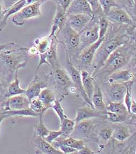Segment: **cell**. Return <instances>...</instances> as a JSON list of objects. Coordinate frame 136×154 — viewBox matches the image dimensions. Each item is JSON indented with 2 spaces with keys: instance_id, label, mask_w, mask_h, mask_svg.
Listing matches in <instances>:
<instances>
[{
  "instance_id": "cell-1",
  "label": "cell",
  "mask_w": 136,
  "mask_h": 154,
  "mask_svg": "<svg viewBox=\"0 0 136 154\" xmlns=\"http://www.w3.org/2000/svg\"><path fill=\"white\" fill-rule=\"evenodd\" d=\"M133 40H136V25H119L110 23L103 40L95 55L91 69L92 75L102 67L116 48Z\"/></svg>"
},
{
  "instance_id": "cell-2",
  "label": "cell",
  "mask_w": 136,
  "mask_h": 154,
  "mask_svg": "<svg viewBox=\"0 0 136 154\" xmlns=\"http://www.w3.org/2000/svg\"><path fill=\"white\" fill-rule=\"evenodd\" d=\"M135 56L136 40H133L116 48L92 76L105 79L114 72L130 65L135 60Z\"/></svg>"
},
{
  "instance_id": "cell-3",
  "label": "cell",
  "mask_w": 136,
  "mask_h": 154,
  "mask_svg": "<svg viewBox=\"0 0 136 154\" xmlns=\"http://www.w3.org/2000/svg\"><path fill=\"white\" fill-rule=\"evenodd\" d=\"M28 48L20 47L11 42L8 47L0 51V64L11 75L25 67L29 59Z\"/></svg>"
},
{
  "instance_id": "cell-4",
  "label": "cell",
  "mask_w": 136,
  "mask_h": 154,
  "mask_svg": "<svg viewBox=\"0 0 136 154\" xmlns=\"http://www.w3.org/2000/svg\"><path fill=\"white\" fill-rule=\"evenodd\" d=\"M54 78L55 93L57 99L61 101L67 96L69 92L77 93L71 79L67 70L61 65L51 69L50 73Z\"/></svg>"
},
{
  "instance_id": "cell-5",
  "label": "cell",
  "mask_w": 136,
  "mask_h": 154,
  "mask_svg": "<svg viewBox=\"0 0 136 154\" xmlns=\"http://www.w3.org/2000/svg\"><path fill=\"white\" fill-rule=\"evenodd\" d=\"M56 36L58 42L61 43L64 46L66 60L70 61L79 54V33L73 30L67 23Z\"/></svg>"
},
{
  "instance_id": "cell-6",
  "label": "cell",
  "mask_w": 136,
  "mask_h": 154,
  "mask_svg": "<svg viewBox=\"0 0 136 154\" xmlns=\"http://www.w3.org/2000/svg\"><path fill=\"white\" fill-rule=\"evenodd\" d=\"M103 40V38L99 39L94 44L85 48L78 55L73 57L70 62L79 71L86 70L91 73L95 55Z\"/></svg>"
},
{
  "instance_id": "cell-7",
  "label": "cell",
  "mask_w": 136,
  "mask_h": 154,
  "mask_svg": "<svg viewBox=\"0 0 136 154\" xmlns=\"http://www.w3.org/2000/svg\"><path fill=\"white\" fill-rule=\"evenodd\" d=\"M99 18L93 17L79 32V53L83 49L94 44L99 39Z\"/></svg>"
},
{
  "instance_id": "cell-8",
  "label": "cell",
  "mask_w": 136,
  "mask_h": 154,
  "mask_svg": "<svg viewBox=\"0 0 136 154\" xmlns=\"http://www.w3.org/2000/svg\"><path fill=\"white\" fill-rule=\"evenodd\" d=\"M99 86L107 103L109 102H124L126 91L125 83H108L105 80L102 81V84Z\"/></svg>"
},
{
  "instance_id": "cell-9",
  "label": "cell",
  "mask_w": 136,
  "mask_h": 154,
  "mask_svg": "<svg viewBox=\"0 0 136 154\" xmlns=\"http://www.w3.org/2000/svg\"><path fill=\"white\" fill-rule=\"evenodd\" d=\"M96 127V124L92 119L79 121L76 123L74 131L69 136L84 141H98Z\"/></svg>"
},
{
  "instance_id": "cell-10",
  "label": "cell",
  "mask_w": 136,
  "mask_h": 154,
  "mask_svg": "<svg viewBox=\"0 0 136 154\" xmlns=\"http://www.w3.org/2000/svg\"><path fill=\"white\" fill-rule=\"evenodd\" d=\"M41 3L39 1L28 5L12 15V22L16 26H21L29 20L42 15Z\"/></svg>"
},
{
  "instance_id": "cell-11",
  "label": "cell",
  "mask_w": 136,
  "mask_h": 154,
  "mask_svg": "<svg viewBox=\"0 0 136 154\" xmlns=\"http://www.w3.org/2000/svg\"><path fill=\"white\" fill-rule=\"evenodd\" d=\"M105 16L107 20L111 23L119 25H136V21L123 8L119 6L111 8Z\"/></svg>"
},
{
  "instance_id": "cell-12",
  "label": "cell",
  "mask_w": 136,
  "mask_h": 154,
  "mask_svg": "<svg viewBox=\"0 0 136 154\" xmlns=\"http://www.w3.org/2000/svg\"><path fill=\"white\" fill-rule=\"evenodd\" d=\"M64 67L67 70L69 76L71 79L74 87L76 90L77 94H78V95H79L80 97H81L87 104L90 105L92 108H94L92 104L91 100L89 99L86 93L84 91L82 83L80 71L74 66L69 60H66V64Z\"/></svg>"
},
{
  "instance_id": "cell-13",
  "label": "cell",
  "mask_w": 136,
  "mask_h": 154,
  "mask_svg": "<svg viewBox=\"0 0 136 154\" xmlns=\"http://www.w3.org/2000/svg\"><path fill=\"white\" fill-rule=\"evenodd\" d=\"M93 17L85 14H75L67 15L66 23L77 32L79 33L91 21Z\"/></svg>"
},
{
  "instance_id": "cell-14",
  "label": "cell",
  "mask_w": 136,
  "mask_h": 154,
  "mask_svg": "<svg viewBox=\"0 0 136 154\" xmlns=\"http://www.w3.org/2000/svg\"><path fill=\"white\" fill-rule=\"evenodd\" d=\"M30 101L25 94L8 97L4 104V111L18 110L29 108Z\"/></svg>"
},
{
  "instance_id": "cell-15",
  "label": "cell",
  "mask_w": 136,
  "mask_h": 154,
  "mask_svg": "<svg viewBox=\"0 0 136 154\" xmlns=\"http://www.w3.org/2000/svg\"><path fill=\"white\" fill-rule=\"evenodd\" d=\"M135 72L128 69H122L114 72L103 80L108 83H124L129 81H135Z\"/></svg>"
},
{
  "instance_id": "cell-16",
  "label": "cell",
  "mask_w": 136,
  "mask_h": 154,
  "mask_svg": "<svg viewBox=\"0 0 136 154\" xmlns=\"http://www.w3.org/2000/svg\"><path fill=\"white\" fill-rule=\"evenodd\" d=\"M48 78L46 77L44 80L41 79L37 75H35L34 79L28 88L26 89L25 94L29 100L37 97L43 88L49 86Z\"/></svg>"
},
{
  "instance_id": "cell-17",
  "label": "cell",
  "mask_w": 136,
  "mask_h": 154,
  "mask_svg": "<svg viewBox=\"0 0 136 154\" xmlns=\"http://www.w3.org/2000/svg\"><path fill=\"white\" fill-rule=\"evenodd\" d=\"M32 144L36 148L39 153L45 154H63V153L59 149L55 148L52 144L45 140L41 137L40 136L37 135L34 132L32 138Z\"/></svg>"
},
{
  "instance_id": "cell-18",
  "label": "cell",
  "mask_w": 136,
  "mask_h": 154,
  "mask_svg": "<svg viewBox=\"0 0 136 154\" xmlns=\"http://www.w3.org/2000/svg\"><path fill=\"white\" fill-rule=\"evenodd\" d=\"M67 15L66 11L63 9L60 6L56 5V12L53 17L52 26L50 36H53L59 32L66 23Z\"/></svg>"
},
{
  "instance_id": "cell-19",
  "label": "cell",
  "mask_w": 136,
  "mask_h": 154,
  "mask_svg": "<svg viewBox=\"0 0 136 154\" xmlns=\"http://www.w3.org/2000/svg\"><path fill=\"white\" fill-rule=\"evenodd\" d=\"M105 113L98 111L94 108H92L90 105L87 104V106H82L78 108L76 117L74 120L75 123H77L79 121L85 120L101 117L105 115Z\"/></svg>"
},
{
  "instance_id": "cell-20",
  "label": "cell",
  "mask_w": 136,
  "mask_h": 154,
  "mask_svg": "<svg viewBox=\"0 0 136 154\" xmlns=\"http://www.w3.org/2000/svg\"><path fill=\"white\" fill-rule=\"evenodd\" d=\"M67 15L85 14L93 17L91 7L87 0H72L67 11Z\"/></svg>"
},
{
  "instance_id": "cell-21",
  "label": "cell",
  "mask_w": 136,
  "mask_h": 154,
  "mask_svg": "<svg viewBox=\"0 0 136 154\" xmlns=\"http://www.w3.org/2000/svg\"><path fill=\"white\" fill-rule=\"evenodd\" d=\"M26 5V0H21L8 9L4 10L0 18V32H2L7 25L8 19Z\"/></svg>"
},
{
  "instance_id": "cell-22",
  "label": "cell",
  "mask_w": 136,
  "mask_h": 154,
  "mask_svg": "<svg viewBox=\"0 0 136 154\" xmlns=\"http://www.w3.org/2000/svg\"><path fill=\"white\" fill-rule=\"evenodd\" d=\"M92 104L95 109L105 112L106 104L104 101V97L102 93V90L99 86V85L95 79V88L91 99Z\"/></svg>"
},
{
  "instance_id": "cell-23",
  "label": "cell",
  "mask_w": 136,
  "mask_h": 154,
  "mask_svg": "<svg viewBox=\"0 0 136 154\" xmlns=\"http://www.w3.org/2000/svg\"><path fill=\"white\" fill-rule=\"evenodd\" d=\"M58 41L56 35L52 36V40L49 49L44 54L46 60L49 64L50 69H52L60 65L57 56V46Z\"/></svg>"
},
{
  "instance_id": "cell-24",
  "label": "cell",
  "mask_w": 136,
  "mask_h": 154,
  "mask_svg": "<svg viewBox=\"0 0 136 154\" xmlns=\"http://www.w3.org/2000/svg\"><path fill=\"white\" fill-rule=\"evenodd\" d=\"M132 135V130L126 124L120 123L114 128L112 137L114 140L119 143H123Z\"/></svg>"
},
{
  "instance_id": "cell-25",
  "label": "cell",
  "mask_w": 136,
  "mask_h": 154,
  "mask_svg": "<svg viewBox=\"0 0 136 154\" xmlns=\"http://www.w3.org/2000/svg\"><path fill=\"white\" fill-rule=\"evenodd\" d=\"M80 73L84 91L89 99L91 100L95 88V79L91 72L88 70H81Z\"/></svg>"
},
{
  "instance_id": "cell-26",
  "label": "cell",
  "mask_w": 136,
  "mask_h": 154,
  "mask_svg": "<svg viewBox=\"0 0 136 154\" xmlns=\"http://www.w3.org/2000/svg\"><path fill=\"white\" fill-rule=\"evenodd\" d=\"M37 97L42 103L46 111L51 108L57 99L55 91L48 87L43 88Z\"/></svg>"
},
{
  "instance_id": "cell-27",
  "label": "cell",
  "mask_w": 136,
  "mask_h": 154,
  "mask_svg": "<svg viewBox=\"0 0 136 154\" xmlns=\"http://www.w3.org/2000/svg\"><path fill=\"white\" fill-rule=\"evenodd\" d=\"M134 114H119L110 112L106 111L105 113V116L108 121L114 123V124H120V123H125L128 121H133Z\"/></svg>"
},
{
  "instance_id": "cell-28",
  "label": "cell",
  "mask_w": 136,
  "mask_h": 154,
  "mask_svg": "<svg viewBox=\"0 0 136 154\" xmlns=\"http://www.w3.org/2000/svg\"><path fill=\"white\" fill-rule=\"evenodd\" d=\"M18 72L15 73L14 80L8 85L6 91L5 92L4 96L5 97H10L13 96L25 94V89L21 88L20 86V80L18 77Z\"/></svg>"
},
{
  "instance_id": "cell-29",
  "label": "cell",
  "mask_w": 136,
  "mask_h": 154,
  "mask_svg": "<svg viewBox=\"0 0 136 154\" xmlns=\"http://www.w3.org/2000/svg\"><path fill=\"white\" fill-rule=\"evenodd\" d=\"M117 6L127 11L136 21V0H114Z\"/></svg>"
},
{
  "instance_id": "cell-30",
  "label": "cell",
  "mask_w": 136,
  "mask_h": 154,
  "mask_svg": "<svg viewBox=\"0 0 136 154\" xmlns=\"http://www.w3.org/2000/svg\"><path fill=\"white\" fill-rule=\"evenodd\" d=\"M52 40V36L49 35L41 38H36L34 41V45L36 46L39 54H44L49 49Z\"/></svg>"
},
{
  "instance_id": "cell-31",
  "label": "cell",
  "mask_w": 136,
  "mask_h": 154,
  "mask_svg": "<svg viewBox=\"0 0 136 154\" xmlns=\"http://www.w3.org/2000/svg\"><path fill=\"white\" fill-rule=\"evenodd\" d=\"M76 123L72 119H69L66 116L63 121L60 122V129L62 132V136L68 137L74 131Z\"/></svg>"
},
{
  "instance_id": "cell-32",
  "label": "cell",
  "mask_w": 136,
  "mask_h": 154,
  "mask_svg": "<svg viewBox=\"0 0 136 154\" xmlns=\"http://www.w3.org/2000/svg\"><path fill=\"white\" fill-rule=\"evenodd\" d=\"M1 113L5 114L10 117H38L39 114L36 113L30 108L21 110L4 111Z\"/></svg>"
},
{
  "instance_id": "cell-33",
  "label": "cell",
  "mask_w": 136,
  "mask_h": 154,
  "mask_svg": "<svg viewBox=\"0 0 136 154\" xmlns=\"http://www.w3.org/2000/svg\"><path fill=\"white\" fill-rule=\"evenodd\" d=\"M106 110L112 112L123 114L129 113L124 102H109L106 104Z\"/></svg>"
},
{
  "instance_id": "cell-34",
  "label": "cell",
  "mask_w": 136,
  "mask_h": 154,
  "mask_svg": "<svg viewBox=\"0 0 136 154\" xmlns=\"http://www.w3.org/2000/svg\"><path fill=\"white\" fill-rule=\"evenodd\" d=\"M134 82L135 81H129L125 83L126 87V94H125V99H124V103L129 113H130V106H131L132 101L134 99L132 94V86L133 85Z\"/></svg>"
},
{
  "instance_id": "cell-35",
  "label": "cell",
  "mask_w": 136,
  "mask_h": 154,
  "mask_svg": "<svg viewBox=\"0 0 136 154\" xmlns=\"http://www.w3.org/2000/svg\"><path fill=\"white\" fill-rule=\"evenodd\" d=\"M44 113H40L38 116V122L37 123L36 127V130L35 133L40 136L42 138H45L48 135L49 132L50 130H49L44 124L43 120V117Z\"/></svg>"
},
{
  "instance_id": "cell-36",
  "label": "cell",
  "mask_w": 136,
  "mask_h": 154,
  "mask_svg": "<svg viewBox=\"0 0 136 154\" xmlns=\"http://www.w3.org/2000/svg\"><path fill=\"white\" fill-rule=\"evenodd\" d=\"M92 12L93 17H100L105 15L99 0H87Z\"/></svg>"
},
{
  "instance_id": "cell-37",
  "label": "cell",
  "mask_w": 136,
  "mask_h": 154,
  "mask_svg": "<svg viewBox=\"0 0 136 154\" xmlns=\"http://www.w3.org/2000/svg\"><path fill=\"white\" fill-rule=\"evenodd\" d=\"M109 23L105 15L99 18V39L104 38L108 29Z\"/></svg>"
},
{
  "instance_id": "cell-38",
  "label": "cell",
  "mask_w": 136,
  "mask_h": 154,
  "mask_svg": "<svg viewBox=\"0 0 136 154\" xmlns=\"http://www.w3.org/2000/svg\"><path fill=\"white\" fill-rule=\"evenodd\" d=\"M114 132V128L110 127H106L102 128L98 136V138H100L101 140L103 141L104 143H106L110 141L112 137Z\"/></svg>"
},
{
  "instance_id": "cell-39",
  "label": "cell",
  "mask_w": 136,
  "mask_h": 154,
  "mask_svg": "<svg viewBox=\"0 0 136 154\" xmlns=\"http://www.w3.org/2000/svg\"><path fill=\"white\" fill-rule=\"evenodd\" d=\"M29 108L38 114L45 113L46 111L42 103L38 99V97L34 98L30 100Z\"/></svg>"
},
{
  "instance_id": "cell-40",
  "label": "cell",
  "mask_w": 136,
  "mask_h": 154,
  "mask_svg": "<svg viewBox=\"0 0 136 154\" xmlns=\"http://www.w3.org/2000/svg\"><path fill=\"white\" fill-rule=\"evenodd\" d=\"M52 109H53L55 110V111L56 112L60 122L63 121V120L64 119V118L65 117L66 115L64 114V109L61 106V101L58 99H56L54 104L52 105V106L51 107Z\"/></svg>"
},
{
  "instance_id": "cell-41",
  "label": "cell",
  "mask_w": 136,
  "mask_h": 154,
  "mask_svg": "<svg viewBox=\"0 0 136 154\" xmlns=\"http://www.w3.org/2000/svg\"><path fill=\"white\" fill-rule=\"evenodd\" d=\"M99 1L105 15L111 10V8L117 6L114 0H99Z\"/></svg>"
},
{
  "instance_id": "cell-42",
  "label": "cell",
  "mask_w": 136,
  "mask_h": 154,
  "mask_svg": "<svg viewBox=\"0 0 136 154\" xmlns=\"http://www.w3.org/2000/svg\"><path fill=\"white\" fill-rule=\"evenodd\" d=\"M61 135H62V132L60 130L50 131L48 135L45 138H44V139L48 143H51Z\"/></svg>"
},
{
  "instance_id": "cell-43",
  "label": "cell",
  "mask_w": 136,
  "mask_h": 154,
  "mask_svg": "<svg viewBox=\"0 0 136 154\" xmlns=\"http://www.w3.org/2000/svg\"><path fill=\"white\" fill-rule=\"evenodd\" d=\"M56 148L61 151L63 154H78V151L77 149L67 145H60L57 146Z\"/></svg>"
},
{
  "instance_id": "cell-44",
  "label": "cell",
  "mask_w": 136,
  "mask_h": 154,
  "mask_svg": "<svg viewBox=\"0 0 136 154\" xmlns=\"http://www.w3.org/2000/svg\"><path fill=\"white\" fill-rule=\"evenodd\" d=\"M53 1L56 5L60 6L65 11H67L68 7L72 1V0H51Z\"/></svg>"
},
{
  "instance_id": "cell-45",
  "label": "cell",
  "mask_w": 136,
  "mask_h": 154,
  "mask_svg": "<svg viewBox=\"0 0 136 154\" xmlns=\"http://www.w3.org/2000/svg\"><path fill=\"white\" fill-rule=\"evenodd\" d=\"M19 1L21 0H0V2L2 4L3 10L4 11L8 9L13 5H14L15 4H16Z\"/></svg>"
},
{
  "instance_id": "cell-46",
  "label": "cell",
  "mask_w": 136,
  "mask_h": 154,
  "mask_svg": "<svg viewBox=\"0 0 136 154\" xmlns=\"http://www.w3.org/2000/svg\"><path fill=\"white\" fill-rule=\"evenodd\" d=\"M27 53L29 56H31V57H34V56L39 55L37 48L36 45H33V46H31L30 48H28Z\"/></svg>"
},
{
  "instance_id": "cell-47",
  "label": "cell",
  "mask_w": 136,
  "mask_h": 154,
  "mask_svg": "<svg viewBox=\"0 0 136 154\" xmlns=\"http://www.w3.org/2000/svg\"><path fill=\"white\" fill-rule=\"evenodd\" d=\"M99 152L93 151L89 147H88L85 145L84 146V147L81 150L78 151V154H95L99 153Z\"/></svg>"
},
{
  "instance_id": "cell-48",
  "label": "cell",
  "mask_w": 136,
  "mask_h": 154,
  "mask_svg": "<svg viewBox=\"0 0 136 154\" xmlns=\"http://www.w3.org/2000/svg\"><path fill=\"white\" fill-rule=\"evenodd\" d=\"M130 113L136 114V102L135 100H133L131 106H130Z\"/></svg>"
},
{
  "instance_id": "cell-49",
  "label": "cell",
  "mask_w": 136,
  "mask_h": 154,
  "mask_svg": "<svg viewBox=\"0 0 136 154\" xmlns=\"http://www.w3.org/2000/svg\"><path fill=\"white\" fill-rule=\"evenodd\" d=\"M8 117H8L7 115L1 112V113H0V125H1V122H2V121H3L5 119H7V118H8Z\"/></svg>"
},
{
  "instance_id": "cell-50",
  "label": "cell",
  "mask_w": 136,
  "mask_h": 154,
  "mask_svg": "<svg viewBox=\"0 0 136 154\" xmlns=\"http://www.w3.org/2000/svg\"><path fill=\"white\" fill-rule=\"evenodd\" d=\"M40 0H26V5L39 2Z\"/></svg>"
},
{
  "instance_id": "cell-51",
  "label": "cell",
  "mask_w": 136,
  "mask_h": 154,
  "mask_svg": "<svg viewBox=\"0 0 136 154\" xmlns=\"http://www.w3.org/2000/svg\"><path fill=\"white\" fill-rule=\"evenodd\" d=\"M2 93H4L5 94V92H4V88H3V85H2V83L0 80V94H2Z\"/></svg>"
},
{
  "instance_id": "cell-52",
  "label": "cell",
  "mask_w": 136,
  "mask_h": 154,
  "mask_svg": "<svg viewBox=\"0 0 136 154\" xmlns=\"http://www.w3.org/2000/svg\"><path fill=\"white\" fill-rule=\"evenodd\" d=\"M3 11H4V10H3V7H2V5L1 2H0V18H1V15H2V14Z\"/></svg>"
},
{
  "instance_id": "cell-53",
  "label": "cell",
  "mask_w": 136,
  "mask_h": 154,
  "mask_svg": "<svg viewBox=\"0 0 136 154\" xmlns=\"http://www.w3.org/2000/svg\"><path fill=\"white\" fill-rule=\"evenodd\" d=\"M49 1V0H40L39 1V2L41 3V4L42 5L43 3H45V2H46V1Z\"/></svg>"
}]
</instances>
